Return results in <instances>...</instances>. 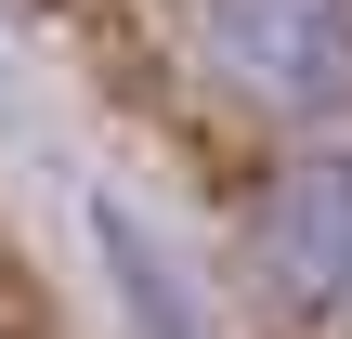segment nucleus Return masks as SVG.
<instances>
[{"instance_id": "f257e3e1", "label": "nucleus", "mask_w": 352, "mask_h": 339, "mask_svg": "<svg viewBox=\"0 0 352 339\" xmlns=\"http://www.w3.org/2000/svg\"><path fill=\"white\" fill-rule=\"evenodd\" d=\"M248 274L287 339H352V157H287L248 196Z\"/></svg>"}, {"instance_id": "f03ea898", "label": "nucleus", "mask_w": 352, "mask_h": 339, "mask_svg": "<svg viewBox=\"0 0 352 339\" xmlns=\"http://www.w3.org/2000/svg\"><path fill=\"white\" fill-rule=\"evenodd\" d=\"M196 52L248 105H352V0H196Z\"/></svg>"}]
</instances>
